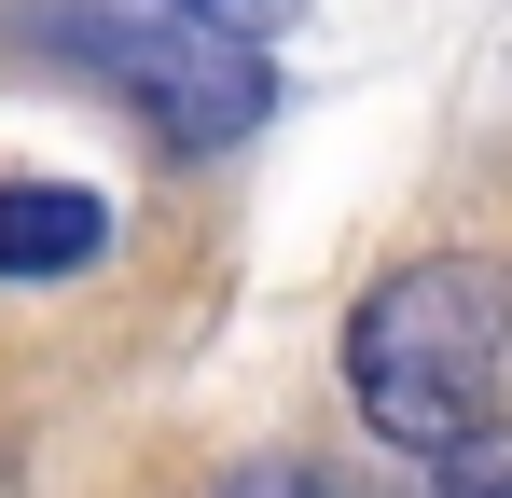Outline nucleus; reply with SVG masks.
Segmentation results:
<instances>
[{
  "instance_id": "f257e3e1",
  "label": "nucleus",
  "mask_w": 512,
  "mask_h": 498,
  "mask_svg": "<svg viewBox=\"0 0 512 498\" xmlns=\"http://www.w3.org/2000/svg\"><path fill=\"white\" fill-rule=\"evenodd\" d=\"M346 402H360L374 443H402V457L485 443L499 402H512V277L485 249L388 263V277L346 305Z\"/></svg>"
},
{
  "instance_id": "f03ea898",
  "label": "nucleus",
  "mask_w": 512,
  "mask_h": 498,
  "mask_svg": "<svg viewBox=\"0 0 512 498\" xmlns=\"http://www.w3.org/2000/svg\"><path fill=\"white\" fill-rule=\"evenodd\" d=\"M42 42L70 56L84 83H111L139 125H153V153H236L263 111H277V70H263V42L236 28H194V14H97V0H56L42 14Z\"/></svg>"
},
{
  "instance_id": "7ed1b4c3",
  "label": "nucleus",
  "mask_w": 512,
  "mask_h": 498,
  "mask_svg": "<svg viewBox=\"0 0 512 498\" xmlns=\"http://www.w3.org/2000/svg\"><path fill=\"white\" fill-rule=\"evenodd\" d=\"M97 249H111V208H97L84 180H0V277H14V291L84 277Z\"/></svg>"
},
{
  "instance_id": "20e7f679",
  "label": "nucleus",
  "mask_w": 512,
  "mask_h": 498,
  "mask_svg": "<svg viewBox=\"0 0 512 498\" xmlns=\"http://www.w3.org/2000/svg\"><path fill=\"white\" fill-rule=\"evenodd\" d=\"M429 498H512V429L457 443V457H429Z\"/></svg>"
},
{
  "instance_id": "39448f33",
  "label": "nucleus",
  "mask_w": 512,
  "mask_h": 498,
  "mask_svg": "<svg viewBox=\"0 0 512 498\" xmlns=\"http://www.w3.org/2000/svg\"><path fill=\"white\" fill-rule=\"evenodd\" d=\"M222 498H360V485H346V471H305V457H250Z\"/></svg>"
},
{
  "instance_id": "423d86ee",
  "label": "nucleus",
  "mask_w": 512,
  "mask_h": 498,
  "mask_svg": "<svg viewBox=\"0 0 512 498\" xmlns=\"http://www.w3.org/2000/svg\"><path fill=\"white\" fill-rule=\"evenodd\" d=\"M167 14H194V28H236V42H277L305 0H167Z\"/></svg>"
}]
</instances>
